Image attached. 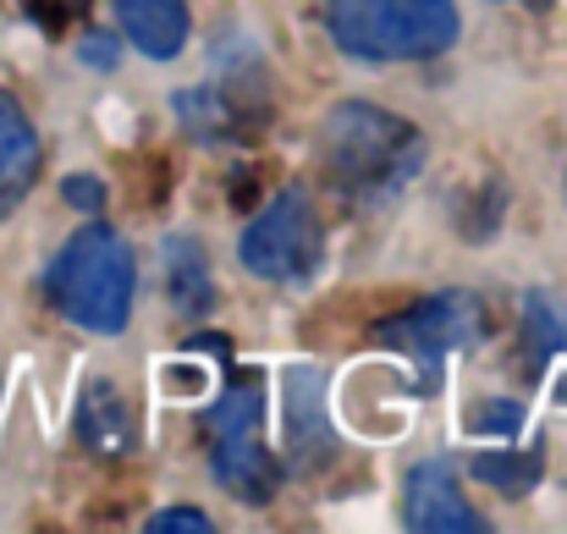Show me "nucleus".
Masks as SVG:
<instances>
[{"label": "nucleus", "mask_w": 567, "mask_h": 534, "mask_svg": "<svg viewBox=\"0 0 567 534\" xmlns=\"http://www.w3.org/2000/svg\"><path fill=\"white\" fill-rule=\"evenodd\" d=\"M320 166L331 187H342L359 204H385L396 198L424 166V133L408 127L402 116L380 105H337L320 122Z\"/></svg>", "instance_id": "1"}, {"label": "nucleus", "mask_w": 567, "mask_h": 534, "mask_svg": "<svg viewBox=\"0 0 567 534\" xmlns=\"http://www.w3.org/2000/svg\"><path fill=\"white\" fill-rule=\"evenodd\" d=\"M50 304L100 337H116L133 315V287H138V265L133 248L122 243V232L111 226H83L66 237V248L50 259Z\"/></svg>", "instance_id": "2"}, {"label": "nucleus", "mask_w": 567, "mask_h": 534, "mask_svg": "<svg viewBox=\"0 0 567 534\" xmlns=\"http://www.w3.org/2000/svg\"><path fill=\"white\" fill-rule=\"evenodd\" d=\"M326 33L353 61H430L457 39L452 0H331Z\"/></svg>", "instance_id": "3"}, {"label": "nucleus", "mask_w": 567, "mask_h": 534, "mask_svg": "<svg viewBox=\"0 0 567 534\" xmlns=\"http://www.w3.org/2000/svg\"><path fill=\"white\" fill-rule=\"evenodd\" d=\"M320 254H326V232H320V215L309 204V193H276L270 209H259L237 243V259L248 276L259 281H309L320 270Z\"/></svg>", "instance_id": "4"}, {"label": "nucleus", "mask_w": 567, "mask_h": 534, "mask_svg": "<svg viewBox=\"0 0 567 534\" xmlns=\"http://www.w3.org/2000/svg\"><path fill=\"white\" fill-rule=\"evenodd\" d=\"M209 452H215V480L243 496V502H270L276 491V463L259 435V380L226 391V402L209 413Z\"/></svg>", "instance_id": "5"}, {"label": "nucleus", "mask_w": 567, "mask_h": 534, "mask_svg": "<svg viewBox=\"0 0 567 534\" xmlns=\"http://www.w3.org/2000/svg\"><path fill=\"white\" fill-rule=\"evenodd\" d=\"M480 326H485V320H480V304H474L468 292H441V298H430V304H419V309L385 320V326H380V342L402 348V353L430 374V386H435L441 353L474 348V342H480Z\"/></svg>", "instance_id": "6"}, {"label": "nucleus", "mask_w": 567, "mask_h": 534, "mask_svg": "<svg viewBox=\"0 0 567 534\" xmlns=\"http://www.w3.org/2000/svg\"><path fill=\"white\" fill-rule=\"evenodd\" d=\"M402 518L408 530H424V534H468V530H485L480 513H468L457 480L446 463H419L402 485Z\"/></svg>", "instance_id": "7"}, {"label": "nucleus", "mask_w": 567, "mask_h": 534, "mask_svg": "<svg viewBox=\"0 0 567 534\" xmlns=\"http://www.w3.org/2000/svg\"><path fill=\"white\" fill-rule=\"evenodd\" d=\"M111 11L150 61H172L188 44V0H111Z\"/></svg>", "instance_id": "8"}, {"label": "nucleus", "mask_w": 567, "mask_h": 534, "mask_svg": "<svg viewBox=\"0 0 567 534\" xmlns=\"http://www.w3.org/2000/svg\"><path fill=\"white\" fill-rule=\"evenodd\" d=\"M39 177V133L11 94H0V220L28 198Z\"/></svg>", "instance_id": "9"}, {"label": "nucleus", "mask_w": 567, "mask_h": 534, "mask_svg": "<svg viewBox=\"0 0 567 534\" xmlns=\"http://www.w3.org/2000/svg\"><path fill=\"white\" fill-rule=\"evenodd\" d=\"M172 298H177L188 315H198V309L209 304V265H204V254L193 248L188 237L172 243Z\"/></svg>", "instance_id": "10"}, {"label": "nucleus", "mask_w": 567, "mask_h": 534, "mask_svg": "<svg viewBox=\"0 0 567 534\" xmlns=\"http://www.w3.org/2000/svg\"><path fill=\"white\" fill-rule=\"evenodd\" d=\"M111 419H127L122 413V397L111 386H94L89 402H83V435L100 446V452H122L127 446V430H111Z\"/></svg>", "instance_id": "11"}, {"label": "nucleus", "mask_w": 567, "mask_h": 534, "mask_svg": "<svg viewBox=\"0 0 567 534\" xmlns=\"http://www.w3.org/2000/svg\"><path fill=\"white\" fill-rule=\"evenodd\" d=\"M474 474L496 491H529L540 480V458H474Z\"/></svg>", "instance_id": "12"}, {"label": "nucleus", "mask_w": 567, "mask_h": 534, "mask_svg": "<svg viewBox=\"0 0 567 534\" xmlns=\"http://www.w3.org/2000/svg\"><path fill=\"white\" fill-rule=\"evenodd\" d=\"M215 524L198 513V507H172V513H155L150 518V534H209Z\"/></svg>", "instance_id": "13"}, {"label": "nucleus", "mask_w": 567, "mask_h": 534, "mask_svg": "<svg viewBox=\"0 0 567 534\" xmlns=\"http://www.w3.org/2000/svg\"><path fill=\"white\" fill-rule=\"evenodd\" d=\"M61 193H66V204H78V209H100V204H105V187L94 177H66Z\"/></svg>", "instance_id": "14"}, {"label": "nucleus", "mask_w": 567, "mask_h": 534, "mask_svg": "<svg viewBox=\"0 0 567 534\" xmlns=\"http://www.w3.org/2000/svg\"><path fill=\"white\" fill-rule=\"evenodd\" d=\"M28 6L39 11L44 28H61V22H72V17L83 11V0H28Z\"/></svg>", "instance_id": "15"}, {"label": "nucleus", "mask_w": 567, "mask_h": 534, "mask_svg": "<svg viewBox=\"0 0 567 534\" xmlns=\"http://www.w3.org/2000/svg\"><path fill=\"white\" fill-rule=\"evenodd\" d=\"M83 61H89L94 72H111V66H116V44L94 33V39H83Z\"/></svg>", "instance_id": "16"}]
</instances>
